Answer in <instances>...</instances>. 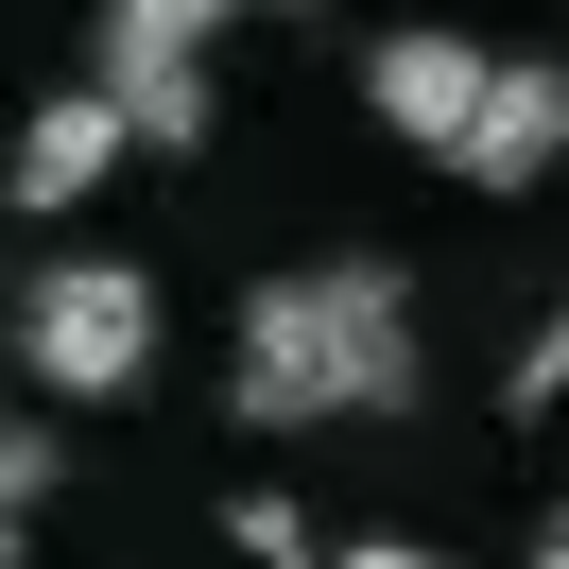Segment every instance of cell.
I'll return each mask as SVG.
<instances>
[{
  "label": "cell",
  "mask_w": 569,
  "mask_h": 569,
  "mask_svg": "<svg viewBox=\"0 0 569 569\" xmlns=\"http://www.w3.org/2000/svg\"><path fill=\"white\" fill-rule=\"evenodd\" d=\"M362 104H380V139L466 156V121L500 104V52L483 36H380V52H362Z\"/></svg>",
  "instance_id": "obj_4"
},
{
  "label": "cell",
  "mask_w": 569,
  "mask_h": 569,
  "mask_svg": "<svg viewBox=\"0 0 569 569\" xmlns=\"http://www.w3.org/2000/svg\"><path fill=\"white\" fill-rule=\"evenodd\" d=\"M18 380L36 397H139L156 380V277L139 259H36L18 277Z\"/></svg>",
  "instance_id": "obj_2"
},
{
  "label": "cell",
  "mask_w": 569,
  "mask_h": 569,
  "mask_svg": "<svg viewBox=\"0 0 569 569\" xmlns=\"http://www.w3.org/2000/svg\"><path fill=\"white\" fill-rule=\"evenodd\" d=\"M242 0H104V87L139 104V139H208V36Z\"/></svg>",
  "instance_id": "obj_3"
},
{
  "label": "cell",
  "mask_w": 569,
  "mask_h": 569,
  "mask_svg": "<svg viewBox=\"0 0 569 569\" xmlns=\"http://www.w3.org/2000/svg\"><path fill=\"white\" fill-rule=\"evenodd\" d=\"M121 156H139V104H121L104 70H87V87H52V104L18 121V208H87Z\"/></svg>",
  "instance_id": "obj_5"
},
{
  "label": "cell",
  "mask_w": 569,
  "mask_h": 569,
  "mask_svg": "<svg viewBox=\"0 0 569 569\" xmlns=\"http://www.w3.org/2000/svg\"><path fill=\"white\" fill-rule=\"evenodd\" d=\"M328 569H466V552H415V535H362V552H328Z\"/></svg>",
  "instance_id": "obj_7"
},
{
  "label": "cell",
  "mask_w": 569,
  "mask_h": 569,
  "mask_svg": "<svg viewBox=\"0 0 569 569\" xmlns=\"http://www.w3.org/2000/svg\"><path fill=\"white\" fill-rule=\"evenodd\" d=\"M224 397L259 431H328V415H397L415 397V293L380 259H311V277L242 293V346H224Z\"/></svg>",
  "instance_id": "obj_1"
},
{
  "label": "cell",
  "mask_w": 569,
  "mask_h": 569,
  "mask_svg": "<svg viewBox=\"0 0 569 569\" xmlns=\"http://www.w3.org/2000/svg\"><path fill=\"white\" fill-rule=\"evenodd\" d=\"M535 569H569V518H552V535H535Z\"/></svg>",
  "instance_id": "obj_8"
},
{
  "label": "cell",
  "mask_w": 569,
  "mask_h": 569,
  "mask_svg": "<svg viewBox=\"0 0 569 569\" xmlns=\"http://www.w3.org/2000/svg\"><path fill=\"white\" fill-rule=\"evenodd\" d=\"M552 156H569V70H552V52H518V70H500V104L466 121L449 173H466V190H535Z\"/></svg>",
  "instance_id": "obj_6"
}]
</instances>
